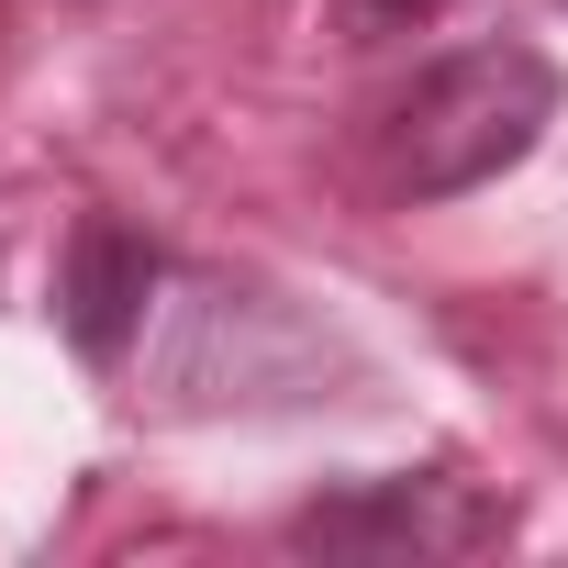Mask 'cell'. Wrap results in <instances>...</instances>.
I'll return each mask as SVG.
<instances>
[{
  "instance_id": "6da1fadb",
  "label": "cell",
  "mask_w": 568,
  "mask_h": 568,
  "mask_svg": "<svg viewBox=\"0 0 568 568\" xmlns=\"http://www.w3.org/2000/svg\"><path fill=\"white\" fill-rule=\"evenodd\" d=\"M557 68L535 57V45H457V57H435L413 90H402V112H390V190L402 201H457V190H490L501 168H524L535 145H546V123H557Z\"/></svg>"
},
{
  "instance_id": "7a4b0ae2",
  "label": "cell",
  "mask_w": 568,
  "mask_h": 568,
  "mask_svg": "<svg viewBox=\"0 0 568 568\" xmlns=\"http://www.w3.org/2000/svg\"><path fill=\"white\" fill-rule=\"evenodd\" d=\"M513 535V501L446 479V468H413V479H357V490H324L291 513V546H324V557H468V546H501Z\"/></svg>"
},
{
  "instance_id": "3957f363",
  "label": "cell",
  "mask_w": 568,
  "mask_h": 568,
  "mask_svg": "<svg viewBox=\"0 0 568 568\" xmlns=\"http://www.w3.org/2000/svg\"><path fill=\"white\" fill-rule=\"evenodd\" d=\"M156 278H168V256H156L134 223L90 212V223L68 234L57 324H68V346H79L90 368H123V357H134V335H145V313H156Z\"/></svg>"
},
{
  "instance_id": "277c9868",
  "label": "cell",
  "mask_w": 568,
  "mask_h": 568,
  "mask_svg": "<svg viewBox=\"0 0 568 568\" xmlns=\"http://www.w3.org/2000/svg\"><path fill=\"white\" fill-rule=\"evenodd\" d=\"M424 12H446V0H368V23H424Z\"/></svg>"
}]
</instances>
